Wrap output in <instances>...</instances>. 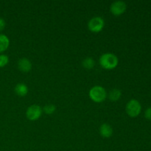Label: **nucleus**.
Listing matches in <instances>:
<instances>
[{"label": "nucleus", "mask_w": 151, "mask_h": 151, "mask_svg": "<svg viewBox=\"0 0 151 151\" xmlns=\"http://www.w3.org/2000/svg\"><path fill=\"white\" fill-rule=\"evenodd\" d=\"M119 60L113 53L103 54L100 58V64L105 69H114L117 66Z\"/></svg>", "instance_id": "obj_1"}, {"label": "nucleus", "mask_w": 151, "mask_h": 151, "mask_svg": "<svg viewBox=\"0 0 151 151\" xmlns=\"http://www.w3.org/2000/svg\"><path fill=\"white\" fill-rule=\"evenodd\" d=\"M90 99L95 103H100L104 101L107 97L106 89L100 86H95L89 90L88 92Z\"/></svg>", "instance_id": "obj_2"}, {"label": "nucleus", "mask_w": 151, "mask_h": 151, "mask_svg": "<svg viewBox=\"0 0 151 151\" xmlns=\"http://www.w3.org/2000/svg\"><path fill=\"white\" fill-rule=\"evenodd\" d=\"M127 114L131 117H137L140 114L142 111V106L139 102L135 99H131L128 102L125 107Z\"/></svg>", "instance_id": "obj_3"}, {"label": "nucleus", "mask_w": 151, "mask_h": 151, "mask_svg": "<svg viewBox=\"0 0 151 151\" xmlns=\"http://www.w3.org/2000/svg\"><path fill=\"white\" fill-rule=\"evenodd\" d=\"M105 26L104 19L100 16H95L89 20L88 23V28L92 32H100L103 30Z\"/></svg>", "instance_id": "obj_4"}, {"label": "nucleus", "mask_w": 151, "mask_h": 151, "mask_svg": "<svg viewBox=\"0 0 151 151\" xmlns=\"http://www.w3.org/2000/svg\"><path fill=\"white\" fill-rule=\"evenodd\" d=\"M43 109L38 105L34 104L29 106L26 111V116L29 120L35 121L41 117Z\"/></svg>", "instance_id": "obj_5"}, {"label": "nucleus", "mask_w": 151, "mask_h": 151, "mask_svg": "<svg viewBox=\"0 0 151 151\" xmlns=\"http://www.w3.org/2000/svg\"><path fill=\"white\" fill-rule=\"evenodd\" d=\"M127 5L125 2L122 1H115L111 4L110 11L113 15L116 16H121L125 12Z\"/></svg>", "instance_id": "obj_6"}, {"label": "nucleus", "mask_w": 151, "mask_h": 151, "mask_svg": "<svg viewBox=\"0 0 151 151\" xmlns=\"http://www.w3.org/2000/svg\"><path fill=\"white\" fill-rule=\"evenodd\" d=\"M18 67L22 72H29L32 69V63L27 58H22L18 61Z\"/></svg>", "instance_id": "obj_7"}, {"label": "nucleus", "mask_w": 151, "mask_h": 151, "mask_svg": "<svg viewBox=\"0 0 151 151\" xmlns=\"http://www.w3.org/2000/svg\"><path fill=\"white\" fill-rule=\"evenodd\" d=\"M100 134L103 138H109L113 134V129L110 125L103 123L100 127Z\"/></svg>", "instance_id": "obj_8"}, {"label": "nucleus", "mask_w": 151, "mask_h": 151, "mask_svg": "<svg viewBox=\"0 0 151 151\" xmlns=\"http://www.w3.org/2000/svg\"><path fill=\"white\" fill-rule=\"evenodd\" d=\"M14 91L17 95L20 97H24L28 93V87L24 83H19L15 86Z\"/></svg>", "instance_id": "obj_9"}, {"label": "nucleus", "mask_w": 151, "mask_h": 151, "mask_svg": "<svg viewBox=\"0 0 151 151\" xmlns=\"http://www.w3.org/2000/svg\"><path fill=\"white\" fill-rule=\"evenodd\" d=\"M10 45V40L7 35L0 34V53L7 50Z\"/></svg>", "instance_id": "obj_10"}, {"label": "nucleus", "mask_w": 151, "mask_h": 151, "mask_svg": "<svg viewBox=\"0 0 151 151\" xmlns=\"http://www.w3.org/2000/svg\"><path fill=\"white\" fill-rule=\"evenodd\" d=\"M121 96H122V93H121L120 90L117 89V88H114L109 92V98L111 101L116 102L120 99Z\"/></svg>", "instance_id": "obj_11"}, {"label": "nucleus", "mask_w": 151, "mask_h": 151, "mask_svg": "<svg viewBox=\"0 0 151 151\" xmlns=\"http://www.w3.org/2000/svg\"><path fill=\"white\" fill-rule=\"evenodd\" d=\"M82 66H83L85 69H91L92 68L94 67L95 66V61H94V59L91 57L86 58L82 62Z\"/></svg>", "instance_id": "obj_12"}, {"label": "nucleus", "mask_w": 151, "mask_h": 151, "mask_svg": "<svg viewBox=\"0 0 151 151\" xmlns=\"http://www.w3.org/2000/svg\"><path fill=\"white\" fill-rule=\"evenodd\" d=\"M56 111V106L53 104H47L43 109V111L47 114H52Z\"/></svg>", "instance_id": "obj_13"}, {"label": "nucleus", "mask_w": 151, "mask_h": 151, "mask_svg": "<svg viewBox=\"0 0 151 151\" xmlns=\"http://www.w3.org/2000/svg\"><path fill=\"white\" fill-rule=\"evenodd\" d=\"M9 58L6 55H0V68L4 67L8 63Z\"/></svg>", "instance_id": "obj_14"}, {"label": "nucleus", "mask_w": 151, "mask_h": 151, "mask_svg": "<svg viewBox=\"0 0 151 151\" xmlns=\"http://www.w3.org/2000/svg\"><path fill=\"white\" fill-rule=\"evenodd\" d=\"M145 117L147 119H148V120H151V107L148 108L145 111Z\"/></svg>", "instance_id": "obj_15"}, {"label": "nucleus", "mask_w": 151, "mask_h": 151, "mask_svg": "<svg viewBox=\"0 0 151 151\" xmlns=\"http://www.w3.org/2000/svg\"><path fill=\"white\" fill-rule=\"evenodd\" d=\"M6 26L5 21L2 19V18H0V31L3 30L4 29Z\"/></svg>", "instance_id": "obj_16"}]
</instances>
